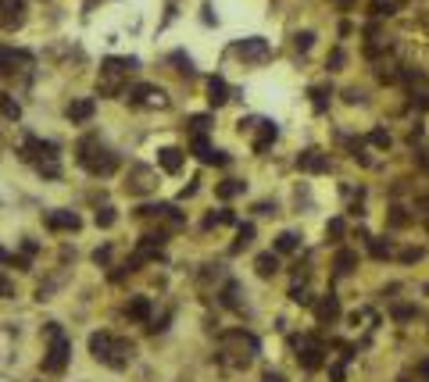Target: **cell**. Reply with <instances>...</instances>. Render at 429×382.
Segmentation results:
<instances>
[{
  "mask_svg": "<svg viewBox=\"0 0 429 382\" xmlns=\"http://www.w3.org/2000/svg\"><path fill=\"white\" fill-rule=\"evenodd\" d=\"M372 15L383 19V15H393V4H372Z\"/></svg>",
  "mask_w": 429,
  "mask_h": 382,
  "instance_id": "cell-44",
  "label": "cell"
},
{
  "mask_svg": "<svg viewBox=\"0 0 429 382\" xmlns=\"http://www.w3.org/2000/svg\"><path fill=\"white\" fill-rule=\"evenodd\" d=\"M125 314H129L133 321H150V300H147V296H129Z\"/></svg>",
  "mask_w": 429,
  "mask_h": 382,
  "instance_id": "cell-21",
  "label": "cell"
},
{
  "mask_svg": "<svg viewBox=\"0 0 429 382\" xmlns=\"http://www.w3.org/2000/svg\"><path fill=\"white\" fill-rule=\"evenodd\" d=\"M251 133H254V154H265V150L276 143V136H279L276 122H269V118H258Z\"/></svg>",
  "mask_w": 429,
  "mask_h": 382,
  "instance_id": "cell-15",
  "label": "cell"
},
{
  "mask_svg": "<svg viewBox=\"0 0 429 382\" xmlns=\"http://www.w3.org/2000/svg\"><path fill=\"white\" fill-rule=\"evenodd\" d=\"M233 54H237L240 61H247V65H262V61L272 58V47H269V40H262V36H247V40H237V43H233Z\"/></svg>",
  "mask_w": 429,
  "mask_h": 382,
  "instance_id": "cell-8",
  "label": "cell"
},
{
  "mask_svg": "<svg viewBox=\"0 0 429 382\" xmlns=\"http://www.w3.org/2000/svg\"><path fill=\"white\" fill-rule=\"evenodd\" d=\"M43 225L51 232H79L83 229V218L76 211H47L43 215Z\"/></svg>",
  "mask_w": 429,
  "mask_h": 382,
  "instance_id": "cell-12",
  "label": "cell"
},
{
  "mask_svg": "<svg viewBox=\"0 0 429 382\" xmlns=\"http://www.w3.org/2000/svg\"><path fill=\"white\" fill-rule=\"evenodd\" d=\"M11 296H15V282L0 272V300H11Z\"/></svg>",
  "mask_w": 429,
  "mask_h": 382,
  "instance_id": "cell-37",
  "label": "cell"
},
{
  "mask_svg": "<svg viewBox=\"0 0 429 382\" xmlns=\"http://www.w3.org/2000/svg\"><path fill=\"white\" fill-rule=\"evenodd\" d=\"M22 254H26V257H33V254H36V243H33V239H26V243H22Z\"/></svg>",
  "mask_w": 429,
  "mask_h": 382,
  "instance_id": "cell-49",
  "label": "cell"
},
{
  "mask_svg": "<svg viewBox=\"0 0 429 382\" xmlns=\"http://www.w3.org/2000/svg\"><path fill=\"white\" fill-rule=\"evenodd\" d=\"M297 350H301V353H297V361H301V368H304V371L322 368V353H326V350H322V343H315L311 336H304V339L297 343Z\"/></svg>",
  "mask_w": 429,
  "mask_h": 382,
  "instance_id": "cell-14",
  "label": "cell"
},
{
  "mask_svg": "<svg viewBox=\"0 0 429 382\" xmlns=\"http://www.w3.org/2000/svg\"><path fill=\"white\" fill-rule=\"evenodd\" d=\"M336 4H340V8H351V0H336Z\"/></svg>",
  "mask_w": 429,
  "mask_h": 382,
  "instance_id": "cell-52",
  "label": "cell"
},
{
  "mask_svg": "<svg viewBox=\"0 0 429 382\" xmlns=\"http://www.w3.org/2000/svg\"><path fill=\"white\" fill-rule=\"evenodd\" d=\"M90 353L100 361V364H108V368H125L129 361H133V353H136V346L129 343V339H122V336H115V332H93L90 336Z\"/></svg>",
  "mask_w": 429,
  "mask_h": 382,
  "instance_id": "cell-2",
  "label": "cell"
},
{
  "mask_svg": "<svg viewBox=\"0 0 429 382\" xmlns=\"http://www.w3.org/2000/svg\"><path fill=\"white\" fill-rule=\"evenodd\" d=\"M251 243H254V225L247 222V225H240V229H237V243H233V254H240V250H244V247H251Z\"/></svg>",
  "mask_w": 429,
  "mask_h": 382,
  "instance_id": "cell-25",
  "label": "cell"
},
{
  "mask_svg": "<svg viewBox=\"0 0 429 382\" xmlns=\"http://www.w3.org/2000/svg\"><path fill=\"white\" fill-rule=\"evenodd\" d=\"M90 4H97V0H90Z\"/></svg>",
  "mask_w": 429,
  "mask_h": 382,
  "instance_id": "cell-53",
  "label": "cell"
},
{
  "mask_svg": "<svg viewBox=\"0 0 429 382\" xmlns=\"http://www.w3.org/2000/svg\"><path fill=\"white\" fill-rule=\"evenodd\" d=\"M311 43H315V33H297L294 36V47L304 54V51H311Z\"/></svg>",
  "mask_w": 429,
  "mask_h": 382,
  "instance_id": "cell-36",
  "label": "cell"
},
{
  "mask_svg": "<svg viewBox=\"0 0 429 382\" xmlns=\"http://www.w3.org/2000/svg\"><path fill=\"white\" fill-rule=\"evenodd\" d=\"M0 115H4L8 122H19V118H22V104H19L11 93H0Z\"/></svg>",
  "mask_w": 429,
  "mask_h": 382,
  "instance_id": "cell-23",
  "label": "cell"
},
{
  "mask_svg": "<svg viewBox=\"0 0 429 382\" xmlns=\"http://www.w3.org/2000/svg\"><path fill=\"white\" fill-rule=\"evenodd\" d=\"M262 382H286V378H283L279 371H265V375H262Z\"/></svg>",
  "mask_w": 429,
  "mask_h": 382,
  "instance_id": "cell-47",
  "label": "cell"
},
{
  "mask_svg": "<svg viewBox=\"0 0 429 382\" xmlns=\"http://www.w3.org/2000/svg\"><path fill=\"white\" fill-rule=\"evenodd\" d=\"M258 339L244 329H233V332H222L219 339V353H214V361H219L226 371H244L251 368V361L258 357Z\"/></svg>",
  "mask_w": 429,
  "mask_h": 382,
  "instance_id": "cell-1",
  "label": "cell"
},
{
  "mask_svg": "<svg viewBox=\"0 0 429 382\" xmlns=\"http://www.w3.org/2000/svg\"><path fill=\"white\" fill-rule=\"evenodd\" d=\"M207 100H211V108H222L229 100V86H226L222 76H211L207 79Z\"/></svg>",
  "mask_w": 429,
  "mask_h": 382,
  "instance_id": "cell-18",
  "label": "cell"
},
{
  "mask_svg": "<svg viewBox=\"0 0 429 382\" xmlns=\"http://www.w3.org/2000/svg\"><path fill=\"white\" fill-rule=\"evenodd\" d=\"M22 161H29L40 175H47V179H58L61 175V165H58V143H51V140H40V136H26L22 140Z\"/></svg>",
  "mask_w": 429,
  "mask_h": 382,
  "instance_id": "cell-3",
  "label": "cell"
},
{
  "mask_svg": "<svg viewBox=\"0 0 429 382\" xmlns=\"http://www.w3.org/2000/svg\"><path fill=\"white\" fill-rule=\"evenodd\" d=\"M157 165H161V172L175 175V172L182 168V150H179V147H165V150H157Z\"/></svg>",
  "mask_w": 429,
  "mask_h": 382,
  "instance_id": "cell-19",
  "label": "cell"
},
{
  "mask_svg": "<svg viewBox=\"0 0 429 382\" xmlns=\"http://www.w3.org/2000/svg\"><path fill=\"white\" fill-rule=\"evenodd\" d=\"M354 264H358V254H354V250H340V254H336V261H333L336 275H351V272H354Z\"/></svg>",
  "mask_w": 429,
  "mask_h": 382,
  "instance_id": "cell-24",
  "label": "cell"
},
{
  "mask_svg": "<svg viewBox=\"0 0 429 382\" xmlns=\"http://www.w3.org/2000/svg\"><path fill=\"white\" fill-rule=\"evenodd\" d=\"M254 272H258L262 279H272V275L279 272V254H276V250L258 254V257H254Z\"/></svg>",
  "mask_w": 429,
  "mask_h": 382,
  "instance_id": "cell-20",
  "label": "cell"
},
{
  "mask_svg": "<svg viewBox=\"0 0 429 382\" xmlns=\"http://www.w3.org/2000/svg\"><path fill=\"white\" fill-rule=\"evenodd\" d=\"M290 300H294V304H304V307H315V296H311L304 286H294V289H290Z\"/></svg>",
  "mask_w": 429,
  "mask_h": 382,
  "instance_id": "cell-34",
  "label": "cell"
},
{
  "mask_svg": "<svg viewBox=\"0 0 429 382\" xmlns=\"http://www.w3.org/2000/svg\"><path fill=\"white\" fill-rule=\"evenodd\" d=\"M93 261H97V264H108V261H111V247H97V250H93Z\"/></svg>",
  "mask_w": 429,
  "mask_h": 382,
  "instance_id": "cell-41",
  "label": "cell"
},
{
  "mask_svg": "<svg viewBox=\"0 0 429 382\" xmlns=\"http://www.w3.org/2000/svg\"><path fill=\"white\" fill-rule=\"evenodd\" d=\"M222 304H226V307H240V282L226 279V286H222Z\"/></svg>",
  "mask_w": 429,
  "mask_h": 382,
  "instance_id": "cell-26",
  "label": "cell"
},
{
  "mask_svg": "<svg viewBox=\"0 0 429 382\" xmlns=\"http://www.w3.org/2000/svg\"><path fill=\"white\" fill-rule=\"evenodd\" d=\"M368 250H372V257H376V261H386V257L393 254V247H390V243H383V239H372V236H368Z\"/></svg>",
  "mask_w": 429,
  "mask_h": 382,
  "instance_id": "cell-33",
  "label": "cell"
},
{
  "mask_svg": "<svg viewBox=\"0 0 429 382\" xmlns=\"http://www.w3.org/2000/svg\"><path fill=\"white\" fill-rule=\"evenodd\" d=\"M418 165H422V168L429 172V150H422V154H418Z\"/></svg>",
  "mask_w": 429,
  "mask_h": 382,
  "instance_id": "cell-50",
  "label": "cell"
},
{
  "mask_svg": "<svg viewBox=\"0 0 429 382\" xmlns=\"http://www.w3.org/2000/svg\"><path fill=\"white\" fill-rule=\"evenodd\" d=\"M329 97H333L329 86H311V108H315V111H326V108H329Z\"/></svg>",
  "mask_w": 429,
  "mask_h": 382,
  "instance_id": "cell-27",
  "label": "cell"
},
{
  "mask_svg": "<svg viewBox=\"0 0 429 382\" xmlns=\"http://www.w3.org/2000/svg\"><path fill=\"white\" fill-rule=\"evenodd\" d=\"M211 122H214V118H211V115H193V118H190V122H186V129H190V133H193V136H204V133H207V129H211Z\"/></svg>",
  "mask_w": 429,
  "mask_h": 382,
  "instance_id": "cell-28",
  "label": "cell"
},
{
  "mask_svg": "<svg viewBox=\"0 0 429 382\" xmlns=\"http://www.w3.org/2000/svg\"><path fill=\"white\" fill-rule=\"evenodd\" d=\"M115 222H118V215H115V207H111V204H104V207L97 211V229H111Z\"/></svg>",
  "mask_w": 429,
  "mask_h": 382,
  "instance_id": "cell-32",
  "label": "cell"
},
{
  "mask_svg": "<svg viewBox=\"0 0 429 382\" xmlns=\"http://www.w3.org/2000/svg\"><path fill=\"white\" fill-rule=\"evenodd\" d=\"M33 65V54L29 51H15V47H0V76H15L22 68Z\"/></svg>",
  "mask_w": 429,
  "mask_h": 382,
  "instance_id": "cell-11",
  "label": "cell"
},
{
  "mask_svg": "<svg viewBox=\"0 0 429 382\" xmlns=\"http://www.w3.org/2000/svg\"><path fill=\"white\" fill-rule=\"evenodd\" d=\"M26 26V0H0V29L15 33Z\"/></svg>",
  "mask_w": 429,
  "mask_h": 382,
  "instance_id": "cell-10",
  "label": "cell"
},
{
  "mask_svg": "<svg viewBox=\"0 0 429 382\" xmlns=\"http://www.w3.org/2000/svg\"><path fill=\"white\" fill-rule=\"evenodd\" d=\"M326 236H333V239H340V236H343V222H340V218H333V222L326 225Z\"/></svg>",
  "mask_w": 429,
  "mask_h": 382,
  "instance_id": "cell-40",
  "label": "cell"
},
{
  "mask_svg": "<svg viewBox=\"0 0 429 382\" xmlns=\"http://www.w3.org/2000/svg\"><path fill=\"white\" fill-rule=\"evenodd\" d=\"M415 375H418L422 382H429V357H425V361H418V368H415Z\"/></svg>",
  "mask_w": 429,
  "mask_h": 382,
  "instance_id": "cell-45",
  "label": "cell"
},
{
  "mask_svg": "<svg viewBox=\"0 0 429 382\" xmlns=\"http://www.w3.org/2000/svg\"><path fill=\"white\" fill-rule=\"evenodd\" d=\"M43 332H47L43 371H47V375H61V371L68 368V357H72V343H68V336H65V329H61L58 321H51Z\"/></svg>",
  "mask_w": 429,
  "mask_h": 382,
  "instance_id": "cell-6",
  "label": "cell"
},
{
  "mask_svg": "<svg viewBox=\"0 0 429 382\" xmlns=\"http://www.w3.org/2000/svg\"><path fill=\"white\" fill-rule=\"evenodd\" d=\"M368 143H372V147H379V150H386V147H390V133L372 129V133H368Z\"/></svg>",
  "mask_w": 429,
  "mask_h": 382,
  "instance_id": "cell-35",
  "label": "cell"
},
{
  "mask_svg": "<svg viewBox=\"0 0 429 382\" xmlns=\"http://www.w3.org/2000/svg\"><path fill=\"white\" fill-rule=\"evenodd\" d=\"M136 58H104L100 61V76H97V93L100 97H122L125 93V79L129 72H136Z\"/></svg>",
  "mask_w": 429,
  "mask_h": 382,
  "instance_id": "cell-5",
  "label": "cell"
},
{
  "mask_svg": "<svg viewBox=\"0 0 429 382\" xmlns=\"http://www.w3.org/2000/svg\"><path fill=\"white\" fill-rule=\"evenodd\" d=\"M343 364H347V361H340V364H333V368H329L333 382H343Z\"/></svg>",
  "mask_w": 429,
  "mask_h": 382,
  "instance_id": "cell-46",
  "label": "cell"
},
{
  "mask_svg": "<svg viewBox=\"0 0 429 382\" xmlns=\"http://www.w3.org/2000/svg\"><path fill=\"white\" fill-rule=\"evenodd\" d=\"M76 161H79L90 175H97V179H104V175H111V172L118 168V154H115L111 147H104L97 136H86V140L79 143Z\"/></svg>",
  "mask_w": 429,
  "mask_h": 382,
  "instance_id": "cell-4",
  "label": "cell"
},
{
  "mask_svg": "<svg viewBox=\"0 0 429 382\" xmlns=\"http://www.w3.org/2000/svg\"><path fill=\"white\" fill-rule=\"evenodd\" d=\"M326 68H329V72H340V68H343V51H340V47H336V51L329 54V61H326Z\"/></svg>",
  "mask_w": 429,
  "mask_h": 382,
  "instance_id": "cell-38",
  "label": "cell"
},
{
  "mask_svg": "<svg viewBox=\"0 0 429 382\" xmlns=\"http://www.w3.org/2000/svg\"><path fill=\"white\" fill-rule=\"evenodd\" d=\"M93 111H97V104H93L90 97H83V100H72L65 115H68V122H72V125H83V122H90V118H93Z\"/></svg>",
  "mask_w": 429,
  "mask_h": 382,
  "instance_id": "cell-17",
  "label": "cell"
},
{
  "mask_svg": "<svg viewBox=\"0 0 429 382\" xmlns=\"http://www.w3.org/2000/svg\"><path fill=\"white\" fill-rule=\"evenodd\" d=\"M8 257H11V254H8L4 247H0V264H8Z\"/></svg>",
  "mask_w": 429,
  "mask_h": 382,
  "instance_id": "cell-51",
  "label": "cell"
},
{
  "mask_svg": "<svg viewBox=\"0 0 429 382\" xmlns=\"http://www.w3.org/2000/svg\"><path fill=\"white\" fill-rule=\"evenodd\" d=\"M244 186H247V182H240V179H226V182L214 186V197H219V200H233V197L244 193Z\"/></svg>",
  "mask_w": 429,
  "mask_h": 382,
  "instance_id": "cell-22",
  "label": "cell"
},
{
  "mask_svg": "<svg viewBox=\"0 0 429 382\" xmlns=\"http://www.w3.org/2000/svg\"><path fill=\"white\" fill-rule=\"evenodd\" d=\"M390 225H393V229L408 225V215H404V207H393V211H390Z\"/></svg>",
  "mask_w": 429,
  "mask_h": 382,
  "instance_id": "cell-39",
  "label": "cell"
},
{
  "mask_svg": "<svg viewBox=\"0 0 429 382\" xmlns=\"http://www.w3.org/2000/svg\"><path fill=\"white\" fill-rule=\"evenodd\" d=\"M129 104L133 108H143V111H161L168 108V93L161 86H150V83H140L129 90Z\"/></svg>",
  "mask_w": 429,
  "mask_h": 382,
  "instance_id": "cell-7",
  "label": "cell"
},
{
  "mask_svg": "<svg viewBox=\"0 0 429 382\" xmlns=\"http://www.w3.org/2000/svg\"><path fill=\"white\" fill-rule=\"evenodd\" d=\"M237 218H233V211H211L207 218H204V229H214V225H233Z\"/></svg>",
  "mask_w": 429,
  "mask_h": 382,
  "instance_id": "cell-29",
  "label": "cell"
},
{
  "mask_svg": "<svg viewBox=\"0 0 429 382\" xmlns=\"http://www.w3.org/2000/svg\"><path fill=\"white\" fill-rule=\"evenodd\" d=\"M154 186H157V172H154V168H147V165H133V168H129V175H125V193L143 197V193H150Z\"/></svg>",
  "mask_w": 429,
  "mask_h": 382,
  "instance_id": "cell-9",
  "label": "cell"
},
{
  "mask_svg": "<svg viewBox=\"0 0 429 382\" xmlns=\"http://www.w3.org/2000/svg\"><path fill=\"white\" fill-rule=\"evenodd\" d=\"M315 318H319V325H333V321L340 318V300H336V293H326V296L315 300Z\"/></svg>",
  "mask_w": 429,
  "mask_h": 382,
  "instance_id": "cell-16",
  "label": "cell"
},
{
  "mask_svg": "<svg viewBox=\"0 0 429 382\" xmlns=\"http://www.w3.org/2000/svg\"><path fill=\"white\" fill-rule=\"evenodd\" d=\"M297 168H301V172H308V175H322V172H329V154H322V150L308 147V150H301V154H297Z\"/></svg>",
  "mask_w": 429,
  "mask_h": 382,
  "instance_id": "cell-13",
  "label": "cell"
},
{
  "mask_svg": "<svg viewBox=\"0 0 429 382\" xmlns=\"http://www.w3.org/2000/svg\"><path fill=\"white\" fill-rule=\"evenodd\" d=\"M418 257H422V250H418V247H408V250H400V261H404V264H411V261H418Z\"/></svg>",
  "mask_w": 429,
  "mask_h": 382,
  "instance_id": "cell-42",
  "label": "cell"
},
{
  "mask_svg": "<svg viewBox=\"0 0 429 382\" xmlns=\"http://www.w3.org/2000/svg\"><path fill=\"white\" fill-rule=\"evenodd\" d=\"M297 250V236L294 232H279L276 236V254H294Z\"/></svg>",
  "mask_w": 429,
  "mask_h": 382,
  "instance_id": "cell-30",
  "label": "cell"
},
{
  "mask_svg": "<svg viewBox=\"0 0 429 382\" xmlns=\"http://www.w3.org/2000/svg\"><path fill=\"white\" fill-rule=\"evenodd\" d=\"M168 61L175 65V72H179V76H193V61H190V58H186L182 51H175V54H172Z\"/></svg>",
  "mask_w": 429,
  "mask_h": 382,
  "instance_id": "cell-31",
  "label": "cell"
},
{
  "mask_svg": "<svg viewBox=\"0 0 429 382\" xmlns=\"http://www.w3.org/2000/svg\"><path fill=\"white\" fill-rule=\"evenodd\" d=\"M393 318H397V321H411V318H415V307H393Z\"/></svg>",
  "mask_w": 429,
  "mask_h": 382,
  "instance_id": "cell-43",
  "label": "cell"
},
{
  "mask_svg": "<svg viewBox=\"0 0 429 382\" xmlns=\"http://www.w3.org/2000/svg\"><path fill=\"white\" fill-rule=\"evenodd\" d=\"M425 293H429V286H425Z\"/></svg>",
  "mask_w": 429,
  "mask_h": 382,
  "instance_id": "cell-54",
  "label": "cell"
},
{
  "mask_svg": "<svg viewBox=\"0 0 429 382\" xmlns=\"http://www.w3.org/2000/svg\"><path fill=\"white\" fill-rule=\"evenodd\" d=\"M343 100H347V104H358V100H361V93H358V90H347V93H343Z\"/></svg>",
  "mask_w": 429,
  "mask_h": 382,
  "instance_id": "cell-48",
  "label": "cell"
}]
</instances>
